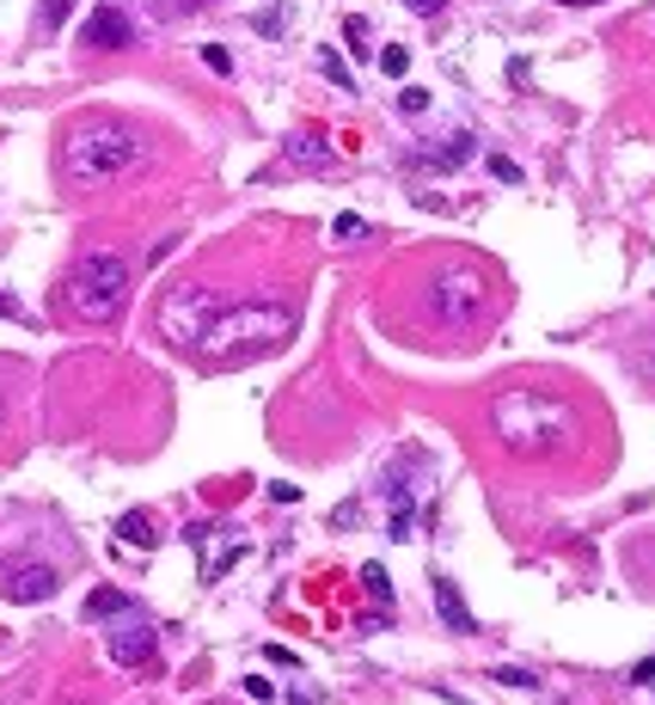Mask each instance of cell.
Segmentation results:
<instances>
[{"label": "cell", "mask_w": 655, "mask_h": 705, "mask_svg": "<svg viewBox=\"0 0 655 705\" xmlns=\"http://www.w3.org/2000/svg\"><path fill=\"white\" fill-rule=\"evenodd\" d=\"M251 25H258V32H264V37H282V32H288V13H282V7H276V13H258V19H251Z\"/></svg>", "instance_id": "cell-20"}, {"label": "cell", "mask_w": 655, "mask_h": 705, "mask_svg": "<svg viewBox=\"0 0 655 705\" xmlns=\"http://www.w3.org/2000/svg\"><path fill=\"white\" fill-rule=\"evenodd\" d=\"M129 282H135V270H129L123 251H86L74 265V277H68V307H74L80 319L105 326V319H117V307L129 301Z\"/></svg>", "instance_id": "cell-4"}, {"label": "cell", "mask_w": 655, "mask_h": 705, "mask_svg": "<svg viewBox=\"0 0 655 705\" xmlns=\"http://www.w3.org/2000/svg\"><path fill=\"white\" fill-rule=\"evenodd\" d=\"M490 681H502V688H521V693H539V674H533V669H515V662L490 669Z\"/></svg>", "instance_id": "cell-15"}, {"label": "cell", "mask_w": 655, "mask_h": 705, "mask_svg": "<svg viewBox=\"0 0 655 705\" xmlns=\"http://www.w3.org/2000/svg\"><path fill=\"white\" fill-rule=\"evenodd\" d=\"M478 307H484V277L472 265H441L436 277H429V319L436 326H448V331H460V326H472L478 319Z\"/></svg>", "instance_id": "cell-6"}, {"label": "cell", "mask_w": 655, "mask_h": 705, "mask_svg": "<svg viewBox=\"0 0 655 705\" xmlns=\"http://www.w3.org/2000/svg\"><path fill=\"white\" fill-rule=\"evenodd\" d=\"M368 227H361V215H337V239H361Z\"/></svg>", "instance_id": "cell-22"}, {"label": "cell", "mask_w": 655, "mask_h": 705, "mask_svg": "<svg viewBox=\"0 0 655 705\" xmlns=\"http://www.w3.org/2000/svg\"><path fill=\"white\" fill-rule=\"evenodd\" d=\"M398 110H410V117H417V110H429V93H405V98H398Z\"/></svg>", "instance_id": "cell-25"}, {"label": "cell", "mask_w": 655, "mask_h": 705, "mask_svg": "<svg viewBox=\"0 0 655 705\" xmlns=\"http://www.w3.org/2000/svg\"><path fill=\"white\" fill-rule=\"evenodd\" d=\"M203 62L215 68V74H234V56H227L221 44H203Z\"/></svg>", "instance_id": "cell-21"}, {"label": "cell", "mask_w": 655, "mask_h": 705, "mask_svg": "<svg viewBox=\"0 0 655 705\" xmlns=\"http://www.w3.org/2000/svg\"><path fill=\"white\" fill-rule=\"evenodd\" d=\"M68 13H74V0H44V13H37V25H44V32H62V25H68Z\"/></svg>", "instance_id": "cell-16"}, {"label": "cell", "mask_w": 655, "mask_h": 705, "mask_svg": "<svg viewBox=\"0 0 655 705\" xmlns=\"http://www.w3.org/2000/svg\"><path fill=\"white\" fill-rule=\"evenodd\" d=\"M380 68H386L392 80H405L410 74V49H398V44H386V56H380Z\"/></svg>", "instance_id": "cell-18"}, {"label": "cell", "mask_w": 655, "mask_h": 705, "mask_svg": "<svg viewBox=\"0 0 655 705\" xmlns=\"http://www.w3.org/2000/svg\"><path fill=\"white\" fill-rule=\"evenodd\" d=\"M466 154H472V136H453L448 148H436V154H422V166H436V173H448V166H460Z\"/></svg>", "instance_id": "cell-13"}, {"label": "cell", "mask_w": 655, "mask_h": 705, "mask_svg": "<svg viewBox=\"0 0 655 705\" xmlns=\"http://www.w3.org/2000/svg\"><path fill=\"white\" fill-rule=\"evenodd\" d=\"M319 68H325V80H331V86H344V93H349V68L337 62V49H325V56H319Z\"/></svg>", "instance_id": "cell-19"}, {"label": "cell", "mask_w": 655, "mask_h": 705, "mask_svg": "<svg viewBox=\"0 0 655 705\" xmlns=\"http://www.w3.org/2000/svg\"><path fill=\"white\" fill-rule=\"evenodd\" d=\"M117 540L147 552V547L159 540V528H154V516H147V509H129V516H117Z\"/></svg>", "instance_id": "cell-12"}, {"label": "cell", "mask_w": 655, "mask_h": 705, "mask_svg": "<svg viewBox=\"0 0 655 705\" xmlns=\"http://www.w3.org/2000/svg\"><path fill=\"white\" fill-rule=\"evenodd\" d=\"M129 44H135V19H129L123 0L93 7V19L80 25V49H129Z\"/></svg>", "instance_id": "cell-8"}, {"label": "cell", "mask_w": 655, "mask_h": 705, "mask_svg": "<svg viewBox=\"0 0 655 705\" xmlns=\"http://www.w3.org/2000/svg\"><path fill=\"white\" fill-rule=\"evenodd\" d=\"M563 7H588V0H563Z\"/></svg>", "instance_id": "cell-28"}, {"label": "cell", "mask_w": 655, "mask_h": 705, "mask_svg": "<svg viewBox=\"0 0 655 705\" xmlns=\"http://www.w3.org/2000/svg\"><path fill=\"white\" fill-rule=\"evenodd\" d=\"M490 423H497L502 448H515V455H551V448H563L570 430H576V418H570L563 399L527 392V387L497 392V399H490Z\"/></svg>", "instance_id": "cell-2"}, {"label": "cell", "mask_w": 655, "mask_h": 705, "mask_svg": "<svg viewBox=\"0 0 655 705\" xmlns=\"http://www.w3.org/2000/svg\"><path fill=\"white\" fill-rule=\"evenodd\" d=\"M288 148H295V160H300V166H325V148H319L312 136H295Z\"/></svg>", "instance_id": "cell-17"}, {"label": "cell", "mask_w": 655, "mask_h": 705, "mask_svg": "<svg viewBox=\"0 0 655 705\" xmlns=\"http://www.w3.org/2000/svg\"><path fill=\"white\" fill-rule=\"evenodd\" d=\"M405 7H410V13H422V19H436L441 7H448V0H405Z\"/></svg>", "instance_id": "cell-24"}, {"label": "cell", "mask_w": 655, "mask_h": 705, "mask_svg": "<svg viewBox=\"0 0 655 705\" xmlns=\"http://www.w3.org/2000/svg\"><path fill=\"white\" fill-rule=\"evenodd\" d=\"M288 331H295V314L282 301H227L196 350H209V356H251V350H270L276 338H288Z\"/></svg>", "instance_id": "cell-3"}, {"label": "cell", "mask_w": 655, "mask_h": 705, "mask_svg": "<svg viewBox=\"0 0 655 705\" xmlns=\"http://www.w3.org/2000/svg\"><path fill=\"white\" fill-rule=\"evenodd\" d=\"M0 319H25V314H19V307H13L7 295H0Z\"/></svg>", "instance_id": "cell-27"}, {"label": "cell", "mask_w": 655, "mask_h": 705, "mask_svg": "<svg viewBox=\"0 0 655 705\" xmlns=\"http://www.w3.org/2000/svg\"><path fill=\"white\" fill-rule=\"evenodd\" d=\"M429 479H436V460L422 455V448H405V455H392L386 467H380V503L392 509V540H405L410 521H417V503L422 491H429Z\"/></svg>", "instance_id": "cell-5"}, {"label": "cell", "mask_w": 655, "mask_h": 705, "mask_svg": "<svg viewBox=\"0 0 655 705\" xmlns=\"http://www.w3.org/2000/svg\"><path fill=\"white\" fill-rule=\"evenodd\" d=\"M86 613H93V620H105V613H135V601H129L123 589H98V596L86 601Z\"/></svg>", "instance_id": "cell-14"}, {"label": "cell", "mask_w": 655, "mask_h": 705, "mask_svg": "<svg viewBox=\"0 0 655 705\" xmlns=\"http://www.w3.org/2000/svg\"><path fill=\"white\" fill-rule=\"evenodd\" d=\"M270 503H300V491H295V485H282V479H276V485H270Z\"/></svg>", "instance_id": "cell-26"}, {"label": "cell", "mask_w": 655, "mask_h": 705, "mask_svg": "<svg viewBox=\"0 0 655 705\" xmlns=\"http://www.w3.org/2000/svg\"><path fill=\"white\" fill-rule=\"evenodd\" d=\"M429 589H436V608H441V620H448V632H460V638H466L472 613H466V601H460V589H453V577H436Z\"/></svg>", "instance_id": "cell-11"}, {"label": "cell", "mask_w": 655, "mask_h": 705, "mask_svg": "<svg viewBox=\"0 0 655 705\" xmlns=\"http://www.w3.org/2000/svg\"><path fill=\"white\" fill-rule=\"evenodd\" d=\"M154 626L147 620H135V626H123V632H110V662H123V669H141V662L154 657Z\"/></svg>", "instance_id": "cell-10"}, {"label": "cell", "mask_w": 655, "mask_h": 705, "mask_svg": "<svg viewBox=\"0 0 655 705\" xmlns=\"http://www.w3.org/2000/svg\"><path fill=\"white\" fill-rule=\"evenodd\" d=\"M221 307H227V301H221L215 289H203V282H190V289H172V295L159 301V338H172V344L196 350V344H203V331L215 326Z\"/></svg>", "instance_id": "cell-7"}, {"label": "cell", "mask_w": 655, "mask_h": 705, "mask_svg": "<svg viewBox=\"0 0 655 705\" xmlns=\"http://www.w3.org/2000/svg\"><path fill=\"white\" fill-rule=\"evenodd\" d=\"M141 160H147V136L135 124H117V117H93V124H80L62 148V173L68 185L93 190V185H110V178L135 173Z\"/></svg>", "instance_id": "cell-1"}, {"label": "cell", "mask_w": 655, "mask_h": 705, "mask_svg": "<svg viewBox=\"0 0 655 705\" xmlns=\"http://www.w3.org/2000/svg\"><path fill=\"white\" fill-rule=\"evenodd\" d=\"M56 589H62V577H56L49 564H13V571H7V601H19V608L49 601Z\"/></svg>", "instance_id": "cell-9"}, {"label": "cell", "mask_w": 655, "mask_h": 705, "mask_svg": "<svg viewBox=\"0 0 655 705\" xmlns=\"http://www.w3.org/2000/svg\"><path fill=\"white\" fill-rule=\"evenodd\" d=\"M368 589H374V596H380V608H386V571H380V564H368Z\"/></svg>", "instance_id": "cell-23"}]
</instances>
